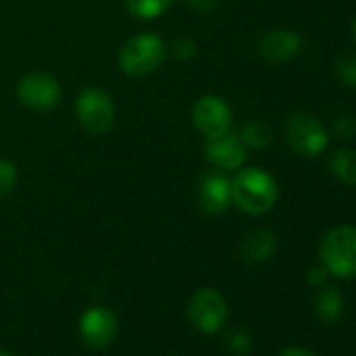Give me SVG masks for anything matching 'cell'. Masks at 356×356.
<instances>
[{
    "label": "cell",
    "mask_w": 356,
    "mask_h": 356,
    "mask_svg": "<svg viewBox=\"0 0 356 356\" xmlns=\"http://www.w3.org/2000/svg\"><path fill=\"white\" fill-rule=\"evenodd\" d=\"M187 314L193 327L200 329L202 333H216L227 323L229 306L220 291L212 287H202L191 296Z\"/></svg>",
    "instance_id": "obj_7"
},
{
    "label": "cell",
    "mask_w": 356,
    "mask_h": 356,
    "mask_svg": "<svg viewBox=\"0 0 356 356\" xmlns=\"http://www.w3.org/2000/svg\"><path fill=\"white\" fill-rule=\"evenodd\" d=\"M327 277H329V273H327V268H325V266H314V268H310V270H308V283H310L312 287H321V285H325Z\"/></svg>",
    "instance_id": "obj_24"
},
{
    "label": "cell",
    "mask_w": 356,
    "mask_h": 356,
    "mask_svg": "<svg viewBox=\"0 0 356 356\" xmlns=\"http://www.w3.org/2000/svg\"><path fill=\"white\" fill-rule=\"evenodd\" d=\"M343 310V298L341 291L335 287H325L318 298H316V312L325 323H335L339 321Z\"/></svg>",
    "instance_id": "obj_17"
},
{
    "label": "cell",
    "mask_w": 356,
    "mask_h": 356,
    "mask_svg": "<svg viewBox=\"0 0 356 356\" xmlns=\"http://www.w3.org/2000/svg\"><path fill=\"white\" fill-rule=\"evenodd\" d=\"M193 126L204 138L220 136L233 130V109L218 95H204L193 105Z\"/></svg>",
    "instance_id": "obj_8"
},
{
    "label": "cell",
    "mask_w": 356,
    "mask_h": 356,
    "mask_svg": "<svg viewBox=\"0 0 356 356\" xmlns=\"http://www.w3.org/2000/svg\"><path fill=\"white\" fill-rule=\"evenodd\" d=\"M352 36H354V40H356V17H354V22H352Z\"/></svg>",
    "instance_id": "obj_26"
},
{
    "label": "cell",
    "mask_w": 356,
    "mask_h": 356,
    "mask_svg": "<svg viewBox=\"0 0 356 356\" xmlns=\"http://www.w3.org/2000/svg\"><path fill=\"white\" fill-rule=\"evenodd\" d=\"M195 195H197L200 208L206 214L220 216V214H225L233 206V200H231V178L227 176V172H222L218 168L206 170L197 178Z\"/></svg>",
    "instance_id": "obj_9"
},
{
    "label": "cell",
    "mask_w": 356,
    "mask_h": 356,
    "mask_svg": "<svg viewBox=\"0 0 356 356\" xmlns=\"http://www.w3.org/2000/svg\"><path fill=\"white\" fill-rule=\"evenodd\" d=\"M277 248V237L270 229L258 227L254 231H250L243 241H241V256L245 262L250 264H262L266 262Z\"/></svg>",
    "instance_id": "obj_13"
},
{
    "label": "cell",
    "mask_w": 356,
    "mask_h": 356,
    "mask_svg": "<svg viewBox=\"0 0 356 356\" xmlns=\"http://www.w3.org/2000/svg\"><path fill=\"white\" fill-rule=\"evenodd\" d=\"M185 5L197 13H210L218 7V0H185Z\"/></svg>",
    "instance_id": "obj_23"
},
{
    "label": "cell",
    "mask_w": 356,
    "mask_h": 356,
    "mask_svg": "<svg viewBox=\"0 0 356 356\" xmlns=\"http://www.w3.org/2000/svg\"><path fill=\"white\" fill-rule=\"evenodd\" d=\"M241 143L245 145V149H256V151H264L270 147L273 143V130L266 122L262 120H250L241 126V130L237 132Z\"/></svg>",
    "instance_id": "obj_14"
},
{
    "label": "cell",
    "mask_w": 356,
    "mask_h": 356,
    "mask_svg": "<svg viewBox=\"0 0 356 356\" xmlns=\"http://www.w3.org/2000/svg\"><path fill=\"white\" fill-rule=\"evenodd\" d=\"M165 59H168V44L161 36L153 32H145L128 38L118 53V65L130 78H145L155 74Z\"/></svg>",
    "instance_id": "obj_2"
},
{
    "label": "cell",
    "mask_w": 356,
    "mask_h": 356,
    "mask_svg": "<svg viewBox=\"0 0 356 356\" xmlns=\"http://www.w3.org/2000/svg\"><path fill=\"white\" fill-rule=\"evenodd\" d=\"M304 49V40L293 30H270L258 42V53L270 63H285L296 59Z\"/></svg>",
    "instance_id": "obj_12"
},
{
    "label": "cell",
    "mask_w": 356,
    "mask_h": 356,
    "mask_svg": "<svg viewBox=\"0 0 356 356\" xmlns=\"http://www.w3.org/2000/svg\"><path fill=\"white\" fill-rule=\"evenodd\" d=\"M231 200L241 212L250 216H264L279 202V185L266 170L243 165L231 178Z\"/></svg>",
    "instance_id": "obj_1"
},
{
    "label": "cell",
    "mask_w": 356,
    "mask_h": 356,
    "mask_svg": "<svg viewBox=\"0 0 356 356\" xmlns=\"http://www.w3.org/2000/svg\"><path fill=\"white\" fill-rule=\"evenodd\" d=\"M333 130L335 134H339L341 138H354L356 136V118L350 113H341L335 118L333 122Z\"/></svg>",
    "instance_id": "obj_21"
},
{
    "label": "cell",
    "mask_w": 356,
    "mask_h": 356,
    "mask_svg": "<svg viewBox=\"0 0 356 356\" xmlns=\"http://www.w3.org/2000/svg\"><path fill=\"white\" fill-rule=\"evenodd\" d=\"M74 109H76V118L80 126L88 134L103 136L111 132V128L115 126V118H118L115 103L109 97V92H105L99 86L82 88L76 97Z\"/></svg>",
    "instance_id": "obj_4"
},
{
    "label": "cell",
    "mask_w": 356,
    "mask_h": 356,
    "mask_svg": "<svg viewBox=\"0 0 356 356\" xmlns=\"http://www.w3.org/2000/svg\"><path fill=\"white\" fill-rule=\"evenodd\" d=\"M0 356H13L11 352H5V350H0Z\"/></svg>",
    "instance_id": "obj_27"
},
{
    "label": "cell",
    "mask_w": 356,
    "mask_h": 356,
    "mask_svg": "<svg viewBox=\"0 0 356 356\" xmlns=\"http://www.w3.org/2000/svg\"><path fill=\"white\" fill-rule=\"evenodd\" d=\"M195 53H197V44L189 36H181L170 44V55L178 61H189L195 57Z\"/></svg>",
    "instance_id": "obj_20"
},
{
    "label": "cell",
    "mask_w": 356,
    "mask_h": 356,
    "mask_svg": "<svg viewBox=\"0 0 356 356\" xmlns=\"http://www.w3.org/2000/svg\"><path fill=\"white\" fill-rule=\"evenodd\" d=\"M15 97L26 109L47 113L59 107L63 99V88H61V82L53 74L34 70V72L24 74L17 80Z\"/></svg>",
    "instance_id": "obj_5"
},
{
    "label": "cell",
    "mask_w": 356,
    "mask_h": 356,
    "mask_svg": "<svg viewBox=\"0 0 356 356\" xmlns=\"http://www.w3.org/2000/svg\"><path fill=\"white\" fill-rule=\"evenodd\" d=\"M331 172L341 185L354 187L356 185V151L354 149H339L331 157Z\"/></svg>",
    "instance_id": "obj_15"
},
{
    "label": "cell",
    "mask_w": 356,
    "mask_h": 356,
    "mask_svg": "<svg viewBox=\"0 0 356 356\" xmlns=\"http://www.w3.org/2000/svg\"><path fill=\"white\" fill-rule=\"evenodd\" d=\"M279 356H316V354H312V352H310V350H306V348L289 346V348L281 350V354H279Z\"/></svg>",
    "instance_id": "obj_25"
},
{
    "label": "cell",
    "mask_w": 356,
    "mask_h": 356,
    "mask_svg": "<svg viewBox=\"0 0 356 356\" xmlns=\"http://www.w3.org/2000/svg\"><path fill=\"white\" fill-rule=\"evenodd\" d=\"M204 149L208 161L222 172H237L248 161V149L233 130L214 138H204Z\"/></svg>",
    "instance_id": "obj_10"
},
{
    "label": "cell",
    "mask_w": 356,
    "mask_h": 356,
    "mask_svg": "<svg viewBox=\"0 0 356 356\" xmlns=\"http://www.w3.org/2000/svg\"><path fill=\"white\" fill-rule=\"evenodd\" d=\"M229 346L235 354H248L252 350V339L248 331H235L229 337Z\"/></svg>",
    "instance_id": "obj_22"
},
{
    "label": "cell",
    "mask_w": 356,
    "mask_h": 356,
    "mask_svg": "<svg viewBox=\"0 0 356 356\" xmlns=\"http://www.w3.org/2000/svg\"><path fill=\"white\" fill-rule=\"evenodd\" d=\"M318 256L329 275L339 279L356 277V227L339 225L329 229L321 243Z\"/></svg>",
    "instance_id": "obj_3"
},
{
    "label": "cell",
    "mask_w": 356,
    "mask_h": 356,
    "mask_svg": "<svg viewBox=\"0 0 356 356\" xmlns=\"http://www.w3.org/2000/svg\"><path fill=\"white\" fill-rule=\"evenodd\" d=\"M174 0H124L126 11L143 22H151L161 17L170 7H172Z\"/></svg>",
    "instance_id": "obj_16"
},
{
    "label": "cell",
    "mask_w": 356,
    "mask_h": 356,
    "mask_svg": "<svg viewBox=\"0 0 356 356\" xmlns=\"http://www.w3.org/2000/svg\"><path fill=\"white\" fill-rule=\"evenodd\" d=\"M80 335L92 348H105L118 335V318L109 308H88L80 318Z\"/></svg>",
    "instance_id": "obj_11"
},
{
    "label": "cell",
    "mask_w": 356,
    "mask_h": 356,
    "mask_svg": "<svg viewBox=\"0 0 356 356\" xmlns=\"http://www.w3.org/2000/svg\"><path fill=\"white\" fill-rule=\"evenodd\" d=\"M337 76L341 80V84L350 86V88H356V55L354 53H343L339 59H337Z\"/></svg>",
    "instance_id": "obj_19"
},
{
    "label": "cell",
    "mask_w": 356,
    "mask_h": 356,
    "mask_svg": "<svg viewBox=\"0 0 356 356\" xmlns=\"http://www.w3.org/2000/svg\"><path fill=\"white\" fill-rule=\"evenodd\" d=\"M19 181V170L11 159L0 157V200L11 195Z\"/></svg>",
    "instance_id": "obj_18"
},
{
    "label": "cell",
    "mask_w": 356,
    "mask_h": 356,
    "mask_svg": "<svg viewBox=\"0 0 356 356\" xmlns=\"http://www.w3.org/2000/svg\"><path fill=\"white\" fill-rule=\"evenodd\" d=\"M285 140L289 149L302 157H316L329 145V132L325 124L310 113H293L285 124Z\"/></svg>",
    "instance_id": "obj_6"
}]
</instances>
